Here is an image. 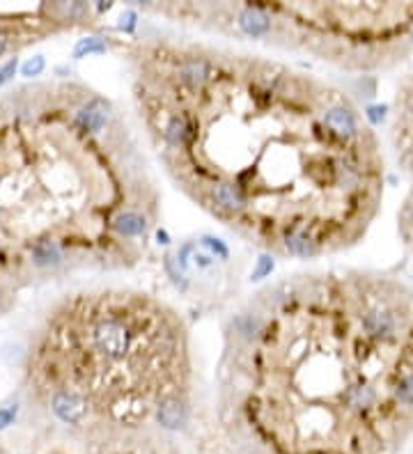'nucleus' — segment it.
Segmentation results:
<instances>
[{
  "label": "nucleus",
  "instance_id": "obj_1",
  "mask_svg": "<svg viewBox=\"0 0 413 454\" xmlns=\"http://www.w3.org/2000/svg\"><path fill=\"white\" fill-rule=\"evenodd\" d=\"M134 96L158 158L206 213L255 246L319 259L381 211V142L340 85L257 55L140 44Z\"/></svg>",
  "mask_w": 413,
  "mask_h": 454
},
{
  "label": "nucleus",
  "instance_id": "obj_2",
  "mask_svg": "<svg viewBox=\"0 0 413 454\" xmlns=\"http://www.w3.org/2000/svg\"><path fill=\"white\" fill-rule=\"evenodd\" d=\"M218 383L294 454H390L413 433V287L361 268L289 275L234 314Z\"/></svg>",
  "mask_w": 413,
  "mask_h": 454
},
{
  "label": "nucleus",
  "instance_id": "obj_3",
  "mask_svg": "<svg viewBox=\"0 0 413 454\" xmlns=\"http://www.w3.org/2000/svg\"><path fill=\"white\" fill-rule=\"evenodd\" d=\"M51 411L81 426L94 413L138 426L149 415L165 429L189 418L193 363L182 319L165 303L127 289L76 294L55 326Z\"/></svg>",
  "mask_w": 413,
  "mask_h": 454
},
{
  "label": "nucleus",
  "instance_id": "obj_4",
  "mask_svg": "<svg viewBox=\"0 0 413 454\" xmlns=\"http://www.w3.org/2000/svg\"><path fill=\"white\" fill-rule=\"evenodd\" d=\"M273 44L347 72H379L413 60V3H260Z\"/></svg>",
  "mask_w": 413,
  "mask_h": 454
},
{
  "label": "nucleus",
  "instance_id": "obj_5",
  "mask_svg": "<svg viewBox=\"0 0 413 454\" xmlns=\"http://www.w3.org/2000/svg\"><path fill=\"white\" fill-rule=\"evenodd\" d=\"M390 142L399 168L409 177V193L397 213V227L406 250L413 257V72L406 74L395 89L390 113Z\"/></svg>",
  "mask_w": 413,
  "mask_h": 454
},
{
  "label": "nucleus",
  "instance_id": "obj_6",
  "mask_svg": "<svg viewBox=\"0 0 413 454\" xmlns=\"http://www.w3.org/2000/svg\"><path fill=\"white\" fill-rule=\"evenodd\" d=\"M41 69H44V58H32V60H28L25 65H23V76H37Z\"/></svg>",
  "mask_w": 413,
  "mask_h": 454
},
{
  "label": "nucleus",
  "instance_id": "obj_7",
  "mask_svg": "<svg viewBox=\"0 0 413 454\" xmlns=\"http://www.w3.org/2000/svg\"><path fill=\"white\" fill-rule=\"evenodd\" d=\"M14 72H17V58H12L10 62H5V65L0 67V85L10 80L14 76Z\"/></svg>",
  "mask_w": 413,
  "mask_h": 454
},
{
  "label": "nucleus",
  "instance_id": "obj_8",
  "mask_svg": "<svg viewBox=\"0 0 413 454\" xmlns=\"http://www.w3.org/2000/svg\"><path fill=\"white\" fill-rule=\"evenodd\" d=\"M14 415H17V409H0V429H5L7 424H12Z\"/></svg>",
  "mask_w": 413,
  "mask_h": 454
},
{
  "label": "nucleus",
  "instance_id": "obj_9",
  "mask_svg": "<svg viewBox=\"0 0 413 454\" xmlns=\"http://www.w3.org/2000/svg\"><path fill=\"white\" fill-rule=\"evenodd\" d=\"M7 48H10V34L5 30H0V55H3Z\"/></svg>",
  "mask_w": 413,
  "mask_h": 454
}]
</instances>
